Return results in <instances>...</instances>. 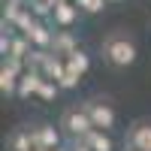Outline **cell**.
Returning a JSON list of instances; mask_svg holds the SVG:
<instances>
[{
	"instance_id": "ac0fdd59",
	"label": "cell",
	"mask_w": 151,
	"mask_h": 151,
	"mask_svg": "<svg viewBox=\"0 0 151 151\" xmlns=\"http://www.w3.org/2000/svg\"><path fill=\"white\" fill-rule=\"evenodd\" d=\"M109 0H82V12L85 15H100V12L106 9Z\"/></svg>"
},
{
	"instance_id": "52a82bcc",
	"label": "cell",
	"mask_w": 151,
	"mask_h": 151,
	"mask_svg": "<svg viewBox=\"0 0 151 151\" xmlns=\"http://www.w3.org/2000/svg\"><path fill=\"white\" fill-rule=\"evenodd\" d=\"M42 70H27V73H21L18 76V100H27V97H36V91H40V85H42Z\"/></svg>"
},
{
	"instance_id": "603a6c76",
	"label": "cell",
	"mask_w": 151,
	"mask_h": 151,
	"mask_svg": "<svg viewBox=\"0 0 151 151\" xmlns=\"http://www.w3.org/2000/svg\"><path fill=\"white\" fill-rule=\"evenodd\" d=\"M109 3H121V0H109Z\"/></svg>"
},
{
	"instance_id": "2e32d148",
	"label": "cell",
	"mask_w": 151,
	"mask_h": 151,
	"mask_svg": "<svg viewBox=\"0 0 151 151\" xmlns=\"http://www.w3.org/2000/svg\"><path fill=\"white\" fill-rule=\"evenodd\" d=\"M58 94H60V85H58L55 79H42L40 91H36V97H40L42 103H52V100H58Z\"/></svg>"
},
{
	"instance_id": "5b68a950",
	"label": "cell",
	"mask_w": 151,
	"mask_h": 151,
	"mask_svg": "<svg viewBox=\"0 0 151 151\" xmlns=\"http://www.w3.org/2000/svg\"><path fill=\"white\" fill-rule=\"evenodd\" d=\"M60 127V124H58ZM55 127V124H36L33 130V151H52L60 145V130Z\"/></svg>"
},
{
	"instance_id": "d6986e66",
	"label": "cell",
	"mask_w": 151,
	"mask_h": 151,
	"mask_svg": "<svg viewBox=\"0 0 151 151\" xmlns=\"http://www.w3.org/2000/svg\"><path fill=\"white\" fill-rule=\"evenodd\" d=\"M79 79H82V76H76V73H70V70H67V73L58 79V85H60V91H73V88L79 85Z\"/></svg>"
},
{
	"instance_id": "ffe728a7",
	"label": "cell",
	"mask_w": 151,
	"mask_h": 151,
	"mask_svg": "<svg viewBox=\"0 0 151 151\" xmlns=\"http://www.w3.org/2000/svg\"><path fill=\"white\" fill-rule=\"evenodd\" d=\"M70 151H91V148H88L82 139H73V145H70Z\"/></svg>"
},
{
	"instance_id": "44dd1931",
	"label": "cell",
	"mask_w": 151,
	"mask_h": 151,
	"mask_svg": "<svg viewBox=\"0 0 151 151\" xmlns=\"http://www.w3.org/2000/svg\"><path fill=\"white\" fill-rule=\"evenodd\" d=\"M124 151H139V148H133V145H127V148H124Z\"/></svg>"
},
{
	"instance_id": "7a4b0ae2",
	"label": "cell",
	"mask_w": 151,
	"mask_h": 151,
	"mask_svg": "<svg viewBox=\"0 0 151 151\" xmlns=\"http://www.w3.org/2000/svg\"><path fill=\"white\" fill-rule=\"evenodd\" d=\"M60 130L67 133V139H82L88 130H94V121L88 115L85 103H73L60 112Z\"/></svg>"
},
{
	"instance_id": "4fadbf2b",
	"label": "cell",
	"mask_w": 151,
	"mask_h": 151,
	"mask_svg": "<svg viewBox=\"0 0 151 151\" xmlns=\"http://www.w3.org/2000/svg\"><path fill=\"white\" fill-rule=\"evenodd\" d=\"M64 73H67V58H60V55H55V52H48V60L42 64V76L58 82Z\"/></svg>"
},
{
	"instance_id": "7402d4cb",
	"label": "cell",
	"mask_w": 151,
	"mask_h": 151,
	"mask_svg": "<svg viewBox=\"0 0 151 151\" xmlns=\"http://www.w3.org/2000/svg\"><path fill=\"white\" fill-rule=\"evenodd\" d=\"M52 151H70V148H60V145H58V148H52Z\"/></svg>"
},
{
	"instance_id": "9c48e42d",
	"label": "cell",
	"mask_w": 151,
	"mask_h": 151,
	"mask_svg": "<svg viewBox=\"0 0 151 151\" xmlns=\"http://www.w3.org/2000/svg\"><path fill=\"white\" fill-rule=\"evenodd\" d=\"M24 36H27V40H30L36 48H52V42H55V30L48 27L42 18H36V21L30 24V30L24 33Z\"/></svg>"
},
{
	"instance_id": "8992f818",
	"label": "cell",
	"mask_w": 151,
	"mask_h": 151,
	"mask_svg": "<svg viewBox=\"0 0 151 151\" xmlns=\"http://www.w3.org/2000/svg\"><path fill=\"white\" fill-rule=\"evenodd\" d=\"M76 48H82L79 45V36H76L70 27H58L55 30V42H52V52L55 55H60V58H67V55H73Z\"/></svg>"
},
{
	"instance_id": "3957f363",
	"label": "cell",
	"mask_w": 151,
	"mask_h": 151,
	"mask_svg": "<svg viewBox=\"0 0 151 151\" xmlns=\"http://www.w3.org/2000/svg\"><path fill=\"white\" fill-rule=\"evenodd\" d=\"M85 109H88V115H91L94 127L109 130V133H112V127H115V121H118V112H115V103H112V97L94 94V97H88V100H85Z\"/></svg>"
},
{
	"instance_id": "ba28073f",
	"label": "cell",
	"mask_w": 151,
	"mask_h": 151,
	"mask_svg": "<svg viewBox=\"0 0 151 151\" xmlns=\"http://www.w3.org/2000/svg\"><path fill=\"white\" fill-rule=\"evenodd\" d=\"M79 12H82V6H76L73 0H58V6L52 12V21L58 27H73L76 18H79Z\"/></svg>"
},
{
	"instance_id": "e0dca14e",
	"label": "cell",
	"mask_w": 151,
	"mask_h": 151,
	"mask_svg": "<svg viewBox=\"0 0 151 151\" xmlns=\"http://www.w3.org/2000/svg\"><path fill=\"white\" fill-rule=\"evenodd\" d=\"M48 52H52V48H30V55L27 58H24V60H27V70H42V64H45V60H48Z\"/></svg>"
},
{
	"instance_id": "30bf717a",
	"label": "cell",
	"mask_w": 151,
	"mask_h": 151,
	"mask_svg": "<svg viewBox=\"0 0 151 151\" xmlns=\"http://www.w3.org/2000/svg\"><path fill=\"white\" fill-rule=\"evenodd\" d=\"M82 142H85L88 148H91V151H115V142H112L109 130H100V127L88 130V133L82 136Z\"/></svg>"
},
{
	"instance_id": "8fae6325",
	"label": "cell",
	"mask_w": 151,
	"mask_h": 151,
	"mask_svg": "<svg viewBox=\"0 0 151 151\" xmlns=\"http://www.w3.org/2000/svg\"><path fill=\"white\" fill-rule=\"evenodd\" d=\"M6 148H9V151H33V130H30V127L12 130L9 139H6Z\"/></svg>"
},
{
	"instance_id": "277c9868",
	"label": "cell",
	"mask_w": 151,
	"mask_h": 151,
	"mask_svg": "<svg viewBox=\"0 0 151 151\" xmlns=\"http://www.w3.org/2000/svg\"><path fill=\"white\" fill-rule=\"evenodd\" d=\"M127 145L139 148V151H151V118H139L127 127Z\"/></svg>"
},
{
	"instance_id": "6da1fadb",
	"label": "cell",
	"mask_w": 151,
	"mask_h": 151,
	"mask_svg": "<svg viewBox=\"0 0 151 151\" xmlns=\"http://www.w3.org/2000/svg\"><path fill=\"white\" fill-rule=\"evenodd\" d=\"M100 55H103V64L109 70H127L136 64L139 58V48H136V40L127 30H109L103 36V45H100Z\"/></svg>"
},
{
	"instance_id": "5bb4252c",
	"label": "cell",
	"mask_w": 151,
	"mask_h": 151,
	"mask_svg": "<svg viewBox=\"0 0 151 151\" xmlns=\"http://www.w3.org/2000/svg\"><path fill=\"white\" fill-rule=\"evenodd\" d=\"M0 94L3 97H15L18 94V73L9 70L6 64L0 67Z\"/></svg>"
},
{
	"instance_id": "9a60e30c",
	"label": "cell",
	"mask_w": 151,
	"mask_h": 151,
	"mask_svg": "<svg viewBox=\"0 0 151 151\" xmlns=\"http://www.w3.org/2000/svg\"><path fill=\"white\" fill-rule=\"evenodd\" d=\"M30 48H33V42H30L24 33H18V30L12 33V45H9V55H12V58H27Z\"/></svg>"
},
{
	"instance_id": "7c38bea8",
	"label": "cell",
	"mask_w": 151,
	"mask_h": 151,
	"mask_svg": "<svg viewBox=\"0 0 151 151\" xmlns=\"http://www.w3.org/2000/svg\"><path fill=\"white\" fill-rule=\"evenodd\" d=\"M67 70L76 73V76H85L91 70V55H88L85 48H76L73 55H67Z\"/></svg>"
}]
</instances>
